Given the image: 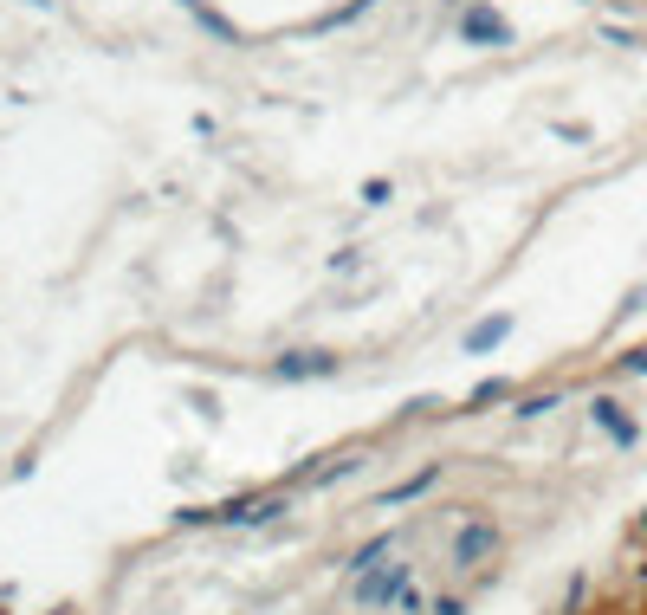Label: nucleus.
Here are the masks:
<instances>
[{"mask_svg":"<svg viewBox=\"0 0 647 615\" xmlns=\"http://www.w3.org/2000/svg\"><path fill=\"white\" fill-rule=\"evenodd\" d=\"M583 615H647V570H635L628 583H615V590L602 596L596 609H583Z\"/></svg>","mask_w":647,"mask_h":615,"instance_id":"f257e3e1","label":"nucleus"}]
</instances>
